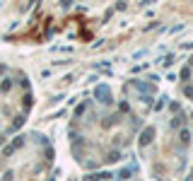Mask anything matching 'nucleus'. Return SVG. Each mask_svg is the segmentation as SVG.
Returning <instances> with one entry per match:
<instances>
[{"label":"nucleus","mask_w":193,"mask_h":181,"mask_svg":"<svg viewBox=\"0 0 193 181\" xmlns=\"http://www.w3.org/2000/svg\"><path fill=\"white\" fill-rule=\"evenodd\" d=\"M97 97H99V101H109L111 99V92H109V87H97Z\"/></svg>","instance_id":"nucleus-1"},{"label":"nucleus","mask_w":193,"mask_h":181,"mask_svg":"<svg viewBox=\"0 0 193 181\" xmlns=\"http://www.w3.org/2000/svg\"><path fill=\"white\" fill-rule=\"evenodd\" d=\"M152 140V130H145V135H142V145H147Z\"/></svg>","instance_id":"nucleus-2"},{"label":"nucleus","mask_w":193,"mask_h":181,"mask_svg":"<svg viewBox=\"0 0 193 181\" xmlns=\"http://www.w3.org/2000/svg\"><path fill=\"white\" fill-rule=\"evenodd\" d=\"M0 72H2V65H0Z\"/></svg>","instance_id":"nucleus-3"}]
</instances>
